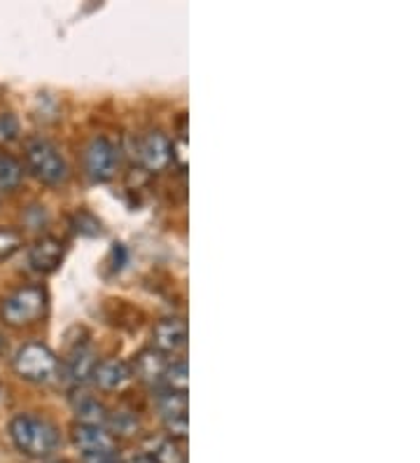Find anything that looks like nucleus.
Returning <instances> with one entry per match:
<instances>
[{
  "label": "nucleus",
  "instance_id": "21",
  "mask_svg": "<svg viewBox=\"0 0 420 463\" xmlns=\"http://www.w3.org/2000/svg\"><path fill=\"white\" fill-rule=\"evenodd\" d=\"M73 225L80 234H87V237H96V234H101V223L91 216V213L82 211L77 213L75 218H73Z\"/></svg>",
  "mask_w": 420,
  "mask_h": 463
},
{
  "label": "nucleus",
  "instance_id": "20",
  "mask_svg": "<svg viewBox=\"0 0 420 463\" xmlns=\"http://www.w3.org/2000/svg\"><path fill=\"white\" fill-rule=\"evenodd\" d=\"M19 120L12 113H0V145L12 143L19 138Z\"/></svg>",
  "mask_w": 420,
  "mask_h": 463
},
{
  "label": "nucleus",
  "instance_id": "5",
  "mask_svg": "<svg viewBox=\"0 0 420 463\" xmlns=\"http://www.w3.org/2000/svg\"><path fill=\"white\" fill-rule=\"evenodd\" d=\"M84 169L87 176L96 183H105L117 171V153L115 145L108 138H94L84 150Z\"/></svg>",
  "mask_w": 420,
  "mask_h": 463
},
{
  "label": "nucleus",
  "instance_id": "1",
  "mask_svg": "<svg viewBox=\"0 0 420 463\" xmlns=\"http://www.w3.org/2000/svg\"><path fill=\"white\" fill-rule=\"evenodd\" d=\"M10 437L21 454L33 459L50 457L58 444L57 428L47 419L33 417V414H17L10 421Z\"/></svg>",
  "mask_w": 420,
  "mask_h": 463
},
{
  "label": "nucleus",
  "instance_id": "2",
  "mask_svg": "<svg viewBox=\"0 0 420 463\" xmlns=\"http://www.w3.org/2000/svg\"><path fill=\"white\" fill-rule=\"evenodd\" d=\"M47 311V290L43 286H24L0 302V318L5 326L21 328L40 321Z\"/></svg>",
  "mask_w": 420,
  "mask_h": 463
},
{
  "label": "nucleus",
  "instance_id": "16",
  "mask_svg": "<svg viewBox=\"0 0 420 463\" xmlns=\"http://www.w3.org/2000/svg\"><path fill=\"white\" fill-rule=\"evenodd\" d=\"M105 424L110 426V436H134L138 431V419L128 412H117V414H108V421Z\"/></svg>",
  "mask_w": 420,
  "mask_h": 463
},
{
  "label": "nucleus",
  "instance_id": "13",
  "mask_svg": "<svg viewBox=\"0 0 420 463\" xmlns=\"http://www.w3.org/2000/svg\"><path fill=\"white\" fill-rule=\"evenodd\" d=\"M75 417L77 424H87V426H105L108 421V410L103 403H98L91 396H82L80 400H75Z\"/></svg>",
  "mask_w": 420,
  "mask_h": 463
},
{
  "label": "nucleus",
  "instance_id": "7",
  "mask_svg": "<svg viewBox=\"0 0 420 463\" xmlns=\"http://www.w3.org/2000/svg\"><path fill=\"white\" fill-rule=\"evenodd\" d=\"M64 255L66 246L61 239L43 237L31 246V251H28V264H31L38 274H51V271L61 264Z\"/></svg>",
  "mask_w": 420,
  "mask_h": 463
},
{
  "label": "nucleus",
  "instance_id": "9",
  "mask_svg": "<svg viewBox=\"0 0 420 463\" xmlns=\"http://www.w3.org/2000/svg\"><path fill=\"white\" fill-rule=\"evenodd\" d=\"M96 386L103 388V391H120L128 381L134 380V373H131V365L124 363L120 358H108V360H101V363H96L94 373Z\"/></svg>",
  "mask_w": 420,
  "mask_h": 463
},
{
  "label": "nucleus",
  "instance_id": "18",
  "mask_svg": "<svg viewBox=\"0 0 420 463\" xmlns=\"http://www.w3.org/2000/svg\"><path fill=\"white\" fill-rule=\"evenodd\" d=\"M24 246V239L17 230L12 227H0V260H10L14 253L21 251Z\"/></svg>",
  "mask_w": 420,
  "mask_h": 463
},
{
  "label": "nucleus",
  "instance_id": "24",
  "mask_svg": "<svg viewBox=\"0 0 420 463\" xmlns=\"http://www.w3.org/2000/svg\"><path fill=\"white\" fill-rule=\"evenodd\" d=\"M128 463H159V461H157V459H154L152 454H138V457L131 459V461H128Z\"/></svg>",
  "mask_w": 420,
  "mask_h": 463
},
{
  "label": "nucleus",
  "instance_id": "23",
  "mask_svg": "<svg viewBox=\"0 0 420 463\" xmlns=\"http://www.w3.org/2000/svg\"><path fill=\"white\" fill-rule=\"evenodd\" d=\"M82 463H121L115 451L108 454H82Z\"/></svg>",
  "mask_w": 420,
  "mask_h": 463
},
{
  "label": "nucleus",
  "instance_id": "11",
  "mask_svg": "<svg viewBox=\"0 0 420 463\" xmlns=\"http://www.w3.org/2000/svg\"><path fill=\"white\" fill-rule=\"evenodd\" d=\"M168 363H166V356L157 349H143L134 360V367L131 373H136L140 381L145 384H159L164 380V373Z\"/></svg>",
  "mask_w": 420,
  "mask_h": 463
},
{
  "label": "nucleus",
  "instance_id": "6",
  "mask_svg": "<svg viewBox=\"0 0 420 463\" xmlns=\"http://www.w3.org/2000/svg\"><path fill=\"white\" fill-rule=\"evenodd\" d=\"M173 148L171 141L161 134L159 129H152L138 138V160L145 164L150 171H161L171 161Z\"/></svg>",
  "mask_w": 420,
  "mask_h": 463
},
{
  "label": "nucleus",
  "instance_id": "3",
  "mask_svg": "<svg viewBox=\"0 0 420 463\" xmlns=\"http://www.w3.org/2000/svg\"><path fill=\"white\" fill-rule=\"evenodd\" d=\"M26 167L45 185H61L70 176L68 161L47 138H31L26 143Z\"/></svg>",
  "mask_w": 420,
  "mask_h": 463
},
{
  "label": "nucleus",
  "instance_id": "10",
  "mask_svg": "<svg viewBox=\"0 0 420 463\" xmlns=\"http://www.w3.org/2000/svg\"><path fill=\"white\" fill-rule=\"evenodd\" d=\"M152 349L161 354H175L187 344V326L180 318H161L152 330Z\"/></svg>",
  "mask_w": 420,
  "mask_h": 463
},
{
  "label": "nucleus",
  "instance_id": "22",
  "mask_svg": "<svg viewBox=\"0 0 420 463\" xmlns=\"http://www.w3.org/2000/svg\"><path fill=\"white\" fill-rule=\"evenodd\" d=\"M166 431L171 433L173 437H180V440H185L187 431H190V421H187V414H185V417L166 419Z\"/></svg>",
  "mask_w": 420,
  "mask_h": 463
},
{
  "label": "nucleus",
  "instance_id": "14",
  "mask_svg": "<svg viewBox=\"0 0 420 463\" xmlns=\"http://www.w3.org/2000/svg\"><path fill=\"white\" fill-rule=\"evenodd\" d=\"M24 180V167L12 154L0 153V192H12Z\"/></svg>",
  "mask_w": 420,
  "mask_h": 463
},
{
  "label": "nucleus",
  "instance_id": "8",
  "mask_svg": "<svg viewBox=\"0 0 420 463\" xmlns=\"http://www.w3.org/2000/svg\"><path fill=\"white\" fill-rule=\"evenodd\" d=\"M73 443L82 454H108V451H115V437L110 436L105 426L77 424L73 428Z\"/></svg>",
  "mask_w": 420,
  "mask_h": 463
},
{
  "label": "nucleus",
  "instance_id": "15",
  "mask_svg": "<svg viewBox=\"0 0 420 463\" xmlns=\"http://www.w3.org/2000/svg\"><path fill=\"white\" fill-rule=\"evenodd\" d=\"M157 407L159 412L164 414V421L166 419H175V417H185L187 414V393H180V391H164L157 396Z\"/></svg>",
  "mask_w": 420,
  "mask_h": 463
},
{
  "label": "nucleus",
  "instance_id": "12",
  "mask_svg": "<svg viewBox=\"0 0 420 463\" xmlns=\"http://www.w3.org/2000/svg\"><path fill=\"white\" fill-rule=\"evenodd\" d=\"M96 367L94 351L89 347H75L70 351L68 360H66V373H68V380L75 381V384H84L89 380L91 373Z\"/></svg>",
  "mask_w": 420,
  "mask_h": 463
},
{
  "label": "nucleus",
  "instance_id": "17",
  "mask_svg": "<svg viewBox=\"0 0 420 463\" xmlns=\"http://www.w3.org/2000/svg\"><path fill=\"white\" fill-rule=\"evenodd\" d=\"M166 388L171 391L187 393V384H190V373H187V363H173V365L166 367L164 380Z\"/></svg>",
  "mask_w": 420,
  "mask_h": 463
},
{
  "label": "nucleus",
  "instance_id": "4",
  "mask_svg": "<svg viewBox=\"0 0 420 463\" xmlns=\"http://www.w3.org/2000/svg\"><path fill=\"white\" fill-rule=\"evenodd\" d=\"M14 373L26 381H50L58 370V358L50 347L40 341H28L17 351L12 360Z\"/></svg>",
  "mask_w": 420,
  "mask_h": 463
},
{
  "label": "nucleus",
  "instance_id": "19",
  "mask_svg": "<svg viewBox=\"0 0 420 463\" xmlns=\"http://www.w3.org/2000/svg\"><path fill=\"white\" fill-rule=\"evenodd\" d=\"M152 457L159 463H185L183 451L178 450V444L173 443V440H161V443L157 444V450L152 451Z\"/></svg>",
  "mask_w": 420,
  "mask_h": 463
}]
</instances>
